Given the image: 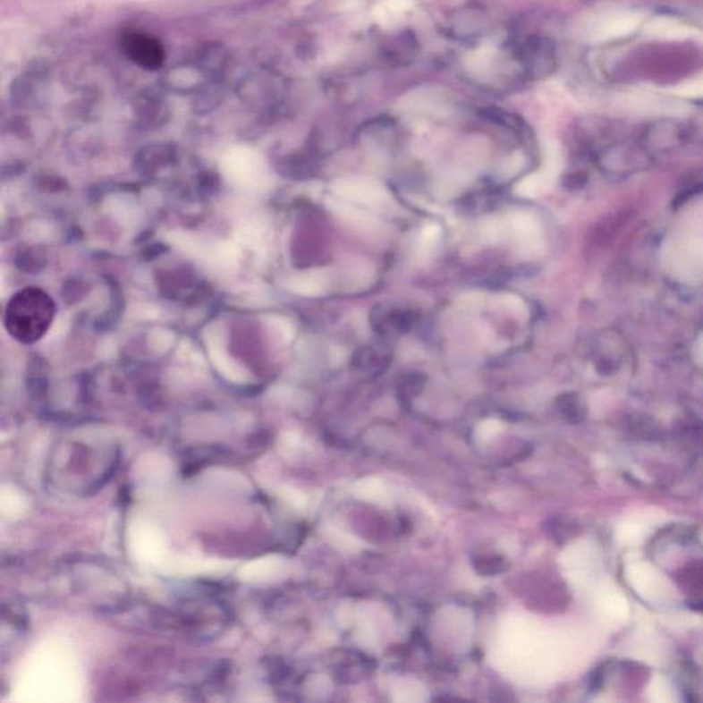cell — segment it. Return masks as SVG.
<instances>
[{
	"mask_svg": "<svg viewBox=\"0 0 703 703\" xmlns=\"http://www.w3.org/2000/svg\"><path fill=\"white\" fill-rule=\"evenodd\" d=\"M55 317V302L45 290L27 287L15 292L4 310V326L12 337L20 343L40 340L47 333Z\"/></svg>",
	"mask_w": 703,
	"mask_h": 703,
	"instance_id": "6da1fadb",
	"label": "cell"
},
{
	"mask_svg": "<svg viewBox=\"0 0 703 703\" xmlns=\"http://www.w3.org/2000/svg\"><path fill=\"white\" fill-rule=\"evenodd\" d=\"M625 577L633 591L648 602L664 603L673 597L674 592L669 580L648 562H630L625 568Z\"/></svg>",
	"mask_w": 703,
	"mask_h": 703,
	"instance_id": "7a4b0ae2",
	"label": "cell"
},
{
	"mask_svg": "<svg viewBox=\"0 0 703 703\" xmlns=\"http://www.w3.org/2000/svg\"><path fill=\"white\" fill-rule=\"evenodd\" d=\"M562 563L573 584L587 587L599 571L602 556L599 548L592 541H579L564 551Z\"/></svg>",
	"mask_w": 703,
	"mask_h": 703,
	"instance_id": "3957f363",
	"label": "cell"
},
{
	"mask_svg": "<svg viewBox=\"0 0 703 703\" xmlns=\"http://www.w3.org/2000/svg\"><path fill=\"white\" fill-rule=\"evenodd\" d=\"M594 600L597 613L607 623H623L630 618V602L612 581H600L595 585Z\"/></svg>",
	"mask_w": 703,
	"mask_h": 703,
	"instance_id": "277c9868",
	"label": "cell"
},
{
	"mask_svg": "<svg viewBox=\"0 0 703 703\" xmlns=\"http://www.w3.org/2000/svg\"><path fill=\"white\" fill-rule=\"evenodd\" d=\"M333 190L341 199L355 204L378 205L389 199L387 190L371 179L343 178L335 182Z\"/></svg>",
	"mask_w": 703,
	"mask_h": 703,
	"instance_id": "5b68a950",
	"label": "cell"
},
{
	"mask_svg": "<svg viewBox=\"0 0 703 703\" xmlns=\"http://www.w3.org/2000/svg\"><path fill=\"white\" fill-rule=\"evenodd\" d=\"M659 525L658 515L651 512H636L623 518L615 529V538L625 546H639Z\"/></svg>",
	"mask_w": 703,
	"mask_h": 703,
	"instance_id": "8992f818",
	"label": "cell"
},
{
	"mask_svg": "<svg viewBox=\"0 0 703 703\" xmlns=\"http://www.w3.org/2000/svg\"><path fill=\"white\" fill-rule=\"evenodd\" d=\"M125 50L135 63L145 66V68H158L163 64V46L150 36L142 35V33H133V35L128 36L125 38Z\"/></svg>",
	"mask_w": 703,
	"mask_h": 703,
	"instance_id": "52a82bcc",
	"label": "cell"
},
{
	"mask_svg": "<svg viewBox=\"0 0 703 703\" xmlns=\"http://www.w3.org/2000/svg\"><path fill=\"white\" fill-rule=\"evenodd\" d=\"M510 230L523 248H538L540 243L541 224L532 213L518 212L510 217Z\"/></svg>",
	"mask_w": 703,
	"mask_h": 703,
	"instance_id": "ba28073f",
	"label": "cell"
},
{
	"mask_svg": "<svg viewBox=\"0 0 703 703\" xmlns=\"http://www.w3.org/2000/svg\"><path fill=\"white\" fill-rule=\"evenodd\" d=\"M414 0H379L378 6L376 7L377 21L379 24L392 27L400 21V18L405 12L411 9Z\"/></svg>",
	"mask_w": 703,
	"mask_h": 703,
	"instance_id": "9c48e42d",
	"label": "cell"
},
{
	"mask_svg": "<svg viewBox=\"0 0 703 703\" xmlns=\"http://www.w3.org/2000/svg\"><path fill=\"white\" fill-rule=\"evenodd\" d=\"M648 698L653 703H672L677 700V692L668 679L654 676L648 682Z\"/></svg>",
	"mask_w": 703,
	"mask_h": 703,
	"instance_id": "30bf717a",
	"label": "cell"
},
{
	"mask_svg": "<svg viewBox=\"0 0 703 703\" xmlns=\"http://www.w3.org/2000/svg\"><path fill=\"white\" fill-rule=\"evenodd\" d=\"M550 181L551 179L544 174H529L515 186V194L523 197V199H533V197L541 194L543 190H546V184L550 183Z\"/></svg>",
	"mask_w": 703,
	"mask_h": 703,
	"instance_id": "8fae6325",
	"label": "cell"
},
{
	"mask_svg": "<svg viewBox=\"0 0 703 703\" xmlns=\"http://www.w3.org/2000/svg\"><path fill=\"white\" fill-rule=\"evenodd\" d=\"M340 215L343 219H345L351 224L356 225V227L369 230V228L377 225V220L374 217L368 216L367 213L361 212V210L356 209V208L348 204L341 205Z\"/></svg>",
	"mask_w": 703,
	"mask_h": 703,
	"instance_id": "7c38bea8",
	"label": "cell"
},
{
	"mask_svg": "<svg viewBox=\"0 0 703 703\" xmlns=\"http://www.w3.org/2000/svg\"><path fill=\"white\" fill-rule=\"evenodd\" d=\"M441 235H443V230H441L440 225H426V227L420 231L418 245H419V248L422 249L423 251L432 250V249L440 242Z\"/></svg>",
	"mask_w": 703,
	"mask_h": 703,
	"instance_id": "4fadbf2b",
	"label": "cell"
},
{
	"mask_svg": "<svg viewBox=\"0 0 703 703\" xmlns=\"http://www.w3.org/2000/svg\"><path fill=\"white\" fill-rule=\"evenodd\" d=\"M356 494L358 496L366 497L368 500H381L385 496V487L379 481L364 479V481L356 484Z\"/></svg>",
	"mask_w": 703,
	"mask_h": 703,
	"instance_id": "5bb4252c",
	"label": "cell"
},
{
	"mask_svg": "<svg viewBox=\"0 0 703 703\" xmlns=\"http://www.w3.org/2000/svg\"><path fill=\"white\" fill-rule=\"evenodd\" d=\"M503 304L507 307V309H509L514 317L520 318V319H526V318H528V308H526L525 302L518 299L517 296H510L509 294V296L503 297Z\"/></svg>",
	"mask_w": 703,
	"mask_h": 703,
	"instance_id": "9a60e30c",
	"label": "cell"
},
{
	"mask_svg": "<svg viewBox=\"0 0 703 703\" xmlns=\"http://www.w3.org/2000/svg\"><path fill=\"white\" fill-rule=\"evenodd\" d=\"M500 430H502V422L496 419H487L479 425V435L482 440L487 441L495 437Z\"/></svg>",
	"mask_w": 703,
	"mask_h": 703,
	"instance_id": "2e32d148",
	"label": "cell"
},
{
	"mask_svg": "<svg viewBox=\"0 0 703 703\" xmlns=\"http://www.w3.org/2000/svg\"><path fill=\"white\" fill-rule=\"evenodd\" d=\"M522 156H520L518 158H510L509 165L505 166V171L509 172L512 176V174H517L518 169H520L521 165H522Z\"/></svg>",
	"mask_w": 703,
	"mask_h": 703,
	"instance_id": "e0dca14e",
	"label": "cell"
},
{
	"mask_svg": "<svg viewBox=\"0 0 703 703\" xmlns=\"http://www.w3.org/2000/svg\"><path fill=\"white\" fill-rule=\"evenodd\" d=\"M699 349H700V356H702L703 359V337L702 340H700Z\"/></svg>",
	"mask_w": 703,
	"mask_h": 703,
	"instance_id": "ac0fdd59",
	"label": "cell"
}]
</instances>
